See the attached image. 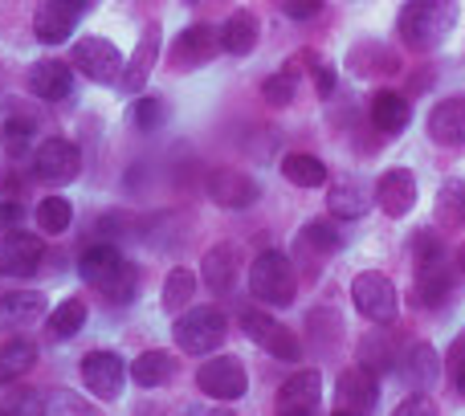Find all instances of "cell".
I'll return each instance as SVG.
<instances>
[{
    "mask_svg": "<svg viewBox=\"0 0 465 416\" xmlns=\"http://www.w3.org/2000/svg\"><path fill=\"white\" fill-rule=\"evenodd\" d=\"M82 384L98 396V401H119L127 388V363L114 352H90L82 360Z\"/></svg>",
    "mask_w": 465,
    "mask_h": 416,
    "instance_id": "obj_12",
    "label": "cell"
},
{
    "mask_svg": "<svg viewBox=\"0 0 465 416\" xmlns=\"http://www.w3.org/2000/svg\"><path fill=\"white\" fill-rule=\"evenodd\" d=\"M221 49H225L229 57H245L253 54L257 37H262V21H257V13H249V8H237V13L225 16V25H221Z\"/></svg>",
    "mask_w": 465,
    "mask_h": 416,
    "instance_id": "obj_28",
    "label": "cell"
},
{
    "mask_svg": "<svg viewBox=\"0 0 465 416\" xmlns=\"http://www.w3.org/2000/svg\"><path fill=\"white\" fill-rule=\"evenodd\" d=\"M33 147H37V119L13 103L8 106V123H5V155L16 163L25 155H33Z\"/></svg>",
    "mask_w": 465,
    "mask_h": 416,
    "instance_id": "obj_29",
    "label": "cell"
},
{
    "mask_svg": "<svg viewBox=\"0 0 465 416\" xmlns=\"http://www.w3.org/2000/svg\"><path fill=\"white\" fill-rule=\"evenodd\" d=\"M241 331H245L262 352H270L273 360H286V363L302 360V343H298V335L290 327H282L278 319H270L265 311H241Z\"/></svg>",
    "mask_w": 465,
    "mask_h": 416,
    "instance_id": "obj_8",
    "label": "cell"
},
{
    "mask_svg": "<svg viewBox=\"0 0 465 416\" xmlns=\"http://www.w3.org/2000/svg\"><path fill=\"white\" fill-rule=\"evenodd\" d=\"M127 119H131V127L135 131H160L163 123H168V103H163V98H139L135 94Z\"/></svg>",
    "mask_w": 465,
    "mask_h": 416,
    "instance_id": "obj_40",
    "label": "cell"
},
{
    "mask_svg": "<svg viewBox=\"0 0 465 416\" xmlns=\"http://www.w3.org/2000/svg\"><path fill=\"white\" fill-rule=\"evenodd\" d=\"M339 249H343V233L335 229V221H306L294 237V253L302 257V265L311 273L319 270V265H327Z\"/></svg>",
    "mask_w": 465,
    "mask_h": 416,
    "instance_id": "obj_16",
    "label": "cell"
},
{
    "mask_svg": "<svg viewBox=\"0 0 465 416\" xmlns=\"http://www.w3.org/2000/svg\"><path fill=\"white\" fill-rule=\"evenodd\" d=\"M123 262H127V257H123V249L114 245V241H98V245H90V249H82L78 253V278L86 282V286L103 290Z\"/></svg>",
    "mask_w": 465,
    "mask_h": 416,
    "instance_id": "obj_26",
    "label": "cell"
},
{
    "mask_svg": "<svg viewBox=\"0 0 465 416\" xmlns=\"http://www.w3.org/2000/svg\"><path fill=\"white\" fill-rule=\"evenodd\" d=\"M139 286H143V270H139L135 262H123L119 270L111 273V282H106V286H103V294H106V302H114V306H127V302H135Z\"/></svg>",
    "mask_w": 465,
    "mask_h": 416,
    "instance_id": "obj_38",
    "label": "cell"
},
{
    "mask_svg": "<svg viewBox=\"0 0 465 416\" xmlns=\"http://www.w3.org/2000/svg\"><path fill=\"white\" fill-rule=\"evenodd\" d=\"M458 265H461V270H465V245H461V253H458Z\"/></svg>",
    "mask_w": 465,
    "mask_h": 416,
    "instance_id": "obj_50",
    "label": "cell"
},
{
    "mask_svg": "<svg viewBox=\"0 0 465 416\" xmlns=\"http://www.w3.org/2000/svg\"><path fill=\"white\" fill-rule=\"evenodd\" d=\"M420 184H417V172L412 168H388L384 176L376 180V204L384 208V216H409L417 208Z\"/></svg>",
    "mask_w": 465,
    "mask_h": 416,
    "instance_id": "obj_18",
    "label": "cell"
},
{
    "mask_svg": "<svg viewBox=\"0 0 465 416\" xmlns=\"http://www.w3.org/2000/svg\"><path fill=\"white\" fill-rule=\"evenodd\" d=\"M193 294H196V273L188 270V265H176V270L163 278L160 302H163V311H168V314H180V311H188V306H193Z\"/></svg>",
    "mask_w": 465,
    "mask_h": 416,
    "instance_id": "obj_36",
    "label": "cell"
},
{
    "mask_svg": "<svg viewBox=\"0 0 465 416\" xmlns=\"http://www.w3.org/2000/svg\"><path fill=\"white\" fill-rule=\"evenodd\" d=\"M282 176L294 188H322L327 184V163L311 152H286L282 155Z\"/></svg>",
    "mask_w": 465,
    "mask_h": 416,
    "instance_id": "obj_32",
    "label": "cell"
},
{
    "mask_svg": "<svg viewBox=\"0 0 465 416\" xmlns=\"http://www.w3.org/2000/svg\"><path fill=\"white\" fill-rule=\"evenodd\" d=\"M74 221V204L65 201V196H45V201L37 204V229L45 233V237H62L65 229H70Z\"/></svg>",
    "mask_w": 465,
    "mask_h": 416,
    "instance_id": "obj_39",
    "label": "cell"
},
{
    "mask_svg": "<svg viewBox=\"0 0 465 416\" xmlns=\"http://www.w3.org/2000/svg\"><path fill=\"white\" fill-rule=\"evenodd\" d=\"M396 371L412 388H433L437 376H441V360H437V352L429 343H409L401 352V360H396Z\"/></svg>",
    "mask_w": 465,
    "mask_h": 416,
    "instance_id": "obj_27",
    "label": "cell"
},
{
    "mask_svg": "<svg viewBox=\"0 0 465 416\" xmlns=\"http://www.w3.org/2000/svg\"><path fill=\"white\" fill-rule=\"evenodd\" d=\"M45 416H103L90 401L78 392H49L45 396Z\"/></svg>",
    "mask_w": 465,
    "mask_h": 416,
    "instance_id": "obj_43",
    "label": "cell"
},
{
    "mask_svg": "<svg viewBox=\"0 0 465 416\" xmlns=\"http://www.w3.org/2000/svg\"><path fill=\"white\" fill-rule=\"evenodd\" d=\"M184 5H201V0H184Z\"/></svg>",
    "mask_w": 465,
    "mask_h": 416,
    "instance_id": "obj_54",
    "label": "cell"
},
{
    "mask_svg": "<svg viewBox=\"0 0 465 416\" xmlns=\"http://www.w3.org/2000/svg\"><path fill=\"white\" fill-rule=\"evenodd\" d=\"M322 404V380L314 368L298 371V376H290L286 384L278 388V396H273V409L278 416H314Z\"/></svg>",
    "mask_w": 465,
    "mask_h": 416,
    "instance_id": "obj_17",
    "label": "cell"
},
{
    "mask_svg": "<svg viewBox=\"0 0 465 416\" xmlns=\"http://www.w3.org/2000/svg\"><path fill=\"white\" fill-rule=\"evenodd\" d=\"M33 172H37V180H49V184H70L82 172V152L62 135L41 139L33 147Z\"/></svg>",
    "mask_w": 465,
    "mask_h": 416,
    "instance_id": "obj_11",
    "label": "cell"
},
{
    "mask_svg": "<svg viewBox=\"0 0 465 416\" xmlns=\"http://www.w3.org/2000/svg\"><path fill=\"white\" fill-rule=\"evenodd\" d=\"M196 388L221 404L241 401V396L249 392V371H245V363L232 360V355H213V360H204L201 371H196Z\"/></svg>",
    "mask_w": 465,
    "mask_h": 416,
    "instance_id": "obj_7",
    "label": "cell"
},
{
    "mask_svg": "<svg viewBox=\"0 0 465 416\" xmlns=\"http://www.w3.org/2000/svg\"><path fill=\"white\" fill-rule=\"evenodd\" d=\"M249 290H253V298L265 306H290L298 298V278H294L290 257L282 253V249L257 253L253 265H249Z\"/></svg>",
    "mask_w": 465,
    "mask_h": 416,
    "instance_id": "obj_2",
    "label": "cell"
},
{
    "mask_svg": "<svg viewBox=\"0 0 465 416\" xmlns=\"http://www.w3.org/2000/svg\"><path fill=\"white\" fill-rule=\"evenodd\" d=\"M0 90H5V70H0Z\"/></svg>",
    "mask_w": 465,
    "mask_h": 416,
    "instance_id": "obj_52",
    "label": "cell"
},
{
    "mask_svg": "<svg viewBox=\"0 0 465 416\" xmlns=\"http://www.w3.org/2000/svg\"><path fill=\"white\" fill-rule=\"evenodd\" d=\"M437 221L441 224H465V180H450L437 196Z\"/></svg>",
    "mask_w": 465,
    "mask_h": 416,
    "instance_id": "obj_41",
    "label": "cell"
},
{
    "mask_svg": "<svg viewBox=\"0 0 465 416\" xmlns=\"http://www.w3.org/2000/svg\"><path fill=\"white\" fill-rule=\"evenodd\" d=\"M412 123V106L404 94H396V90H380L376 98H371V127H376V135L384 139H396L404 135Z\"/></svg>",
    "mask_w": 465,
    "mask_h": 416,
    "instance_id": "obj_24",
    "label": "cell"
},
{
    "mask_svg": "<svg viewBox=\"0 0 465 416\" xmlns=\"http://www.w3.org/2000/svg\"><path fill=\"white\" fill-rule=\"evenodd\" d=\"M98 0H41L37 13H33V37L41 45H62L74 37L78 21L94 8Z\"/></svg>",
    "mask_w": 465,
    "mask_h": 416,
    "instance_id": "obj_5",
    "label": "cell"
},
{
    "mask_svg": "<svg viewBox=\"0 0 465 416\" xmlns=\"http://www.w3.org/2000/svg\"><path fill=\"white\" fill-rule=\"evenodd\" d=\"M347 70L360 74V78H371V74H392L396 70V57L388 54L380 41H363L347 54Z\"/></svg>",
    "mask_w": 465,
    "mask_h": 416,
    "instance_id": "obj_35",
    "label": "cell"
},
{
    "mask_svg": "<svg viewBox=\"0 0 465 416\" xmlns=\"http://www.w3.org/2000/svg\"><path fill=\"white\" fill-rule=\"evenodd\" d=\"M458 290V273L450 270L445 257H429V262H417V286H412V302L425 306V311H441L445 302Z\"/></svg>",
    "mask_w": 465,
    "mask_h": 416,
    "instance_id": "obj_13",
    "label": "cell"
},
{
    "mask_svg": "<svg viewBox=\"0 0 465 416\" xmlns=\"http://www.w3.org/2000/svg\"><path fill=\"white\" fill-rule=\"evenodd\" d=\"M45 262V241L41 233H5L0 237V278H33Z\"/></svg>",
    "mask_w": 465,
    "mask_h": 416,
    "instance_id": "obj_9",
    "label": "cell"
},
{
    "mask_svg": "<svg viewBox=\"0 0 465 416\" xmlns=\"http://www.w3.org/2000/svg\"><path fill=\"white\" fill-rule=\"evenodd\" d=\"M371 204H376V193L355 176H347V180H339L335 188H327V213L335 216V221H360V216L371 213Z\"/></svg>",
    "mask_w": 465,
    "mask_h": 416,
    "instance_id": "obj_22",
    "label": "cell"
},
{
    "mask_svg": "<svg viewBox=\"0 0 465 416\" xmlns=\"http://www.w3.org/2000/svg\"><path fill=\"white\" fill-rule=\"evenodd\" d=\"M392 416H437V404L429 401L425 392H412L409 401L396 404V412H392Z\"/></svg>",
    "mask_w": 465,
    "mask_h": 416,
    "instance_id": "obj_46",
    "label": "cell"
},
{
    "mask_svg": "<svg viewBox=\"0 0 465 416\" xmlns=\"http://www.w3.org/2000/svg\"><path fill=\"white\" fill-rule=\"evenodd\" d=\"M278 8L290 21H311V16L322 13V0H278Z\"/></svg>",
    "mask_w": 465,
    "mask_h": 416,
    "instance_id": "obj_45",
    "label": "cell"
},
{
    "mask_svg": "<svg viewBox=\"0 0 465 416\" xmlns=\"http://www.w3.org/2000/svg\"><path fill=\"white\" fill-rule=\"evenodd\" d=\"M33 363H37V343L25 335L8 339V343L0 347V384H13V380L29 376Z\"/></svg>",
    "mask_w": 465,
    "mask_h": 416,
    "instance_id": "obj_33",
    "label": "cell"
},
{
    "mask_svg": "<svg viewBox=\"0 0 465 416\" xmlns=\"http://www.w3.org/2000/svg\"><path fill=\"white\" fill-rule=\"evenodd\" d=\"M461 5L458 0H409L396 16V33L412 54H433L450 41V33L458 29Z\"/></svg>",
    "mask_w": 465,
    "mask_h": 416,
    "instance_id": "obj_1",
    "label": "cell"
},
{
    "mask_svg": "<svg viewBox=\"0 0 465 416\" xmlns=\"http://www.w3.org/2000/svg\"><path fill=\"white\" fill-rule=\"evenodd\" d=\"M396 347H401V339L392 335V322H388L384 331H371V335L360 339V363L380 376V371L396 368V360H401V352H396Z\"/></svg>",
    "mask_w": 465,
    "mask_h": 416,
    "instance_id": "obj_30",
    "label": "cell"
},
{
    "mask_svg": "<svg viewBox=\"0 0 465 416\" xmlns=\"http://www.w3.org/2000/svg\"><path fill=\"white\" fill-rule=\"evenodd\" d=\"M209 416H232L229 409H217V412H209Z\"/></svg>",
    "mask_w": 465,
    "mask_h": 416,
    "instance_id": "obj_51",
    "label": "cell"
},
{
    "mask_svg": "<svg viewBox=\"0 0 465 416\" xmlns=\"http://www.w3.org/2000/svg\"><path fill=\"white\" fill-rule=\"evenodd\" d=\"M21 224H25L21 201H13V196H8V201H0V237H5V233H16Z\"/></svg>",
    "mask_w": 465,
    "mask_h": 416,
    "instance_id": "obj_47",
    "label": "cell"
},
{
    "mask_svg": "<svg viewBox=\"0 0 465 416\" xmlns=\"http://www.w3.org/2000/svg\"><path fill=\"white\" fill-rule=\"evenodd\" d=\"M425 131H429V139L441 147H465V94L441 98V103L429 111Z\"/></svg>",
    "mask_w": 465,
    "mask_h": 416,
    "instance_id": "obj_20",
    "label": "cell"
},
{
    "mask_svg": "<svg viewBox=\"0 0 465 416\" xmlns=\"http://www.w3.org/2000/svg\"><path fill=\"white\" fill-rule=\"evenodd\" d=\"M45 319V294L41 290H8L0 294V331H21Z\"/></svg>",
    "mask_w": 465,
    "mask_h": 416,
    "instance_id": "obj_23",
    "label": "cell"
},
{
    "mask_svg": "<svg viewBox=\"0 0 465 416\" xmlns=\"http://www.w3.org/2000/svg\"><path fill=\"white\" fill-rule=\"evenodd\" d=\"M180 416H196V412H193V409H188V412H180Z\"/></svg>",
    "mask_w": 465,
    "mask_h": 416,
    "instance_id": "obj_53",
    "label": "cell"
},
{
    "mask_svg": "<svg viewBox=\"0 0 465 416\" xmlns=\"http://www.w3.org/2000/svg\"><path fill=\"white\" fill-rule=\"evenodd\" d=\"M217 49H221V33H217V25H209V21H196V25H188L184 33H180L176 41H172V70H201V65H209L213 57H217Z\"/></svg>",
    "mask_w": 465,
    "mask_h": 416,
    "instance_id": "obj_10",
    "label": "cell"
},
{
    "mask_svg": "<svg viewBox=\"0 0 465 416\" xmlns=\"http://www.w3.org/2000/svg\"><path fill=\"white\" fill-rule=\"evenodd\" d=\"M86 319H90V306L82 302V298H65V302H57L54 311H49L45 335L49 339H74L82 327H86Z\"/></svg>",
    "mask_w": 465,
    "mask_h": 416,
    "instance_id": "obj_34",
    "label": "cell"
},
{
    "mask_svg": "<svg viewBox=\"0 0 465 416\" xmlns=\"http://www.w3.org/2000/svg\"><path fill=\"white\" fill-rule=\"evenodd\" d=\"M376 401H380V384H376V371H368L363 363L347 368L335 384V404L339 412L347 416H371L376 412Z\"/></svg>",
    "mask_w": 465,
    "mask_h": 416,
    "instance_id": "obj_14",
    "label": "cell"
},
{
    "mask_svg": "<svg viewBox=\"0 0 465 416\" xmlns=\"http://www.w3.org/2000/svg\"><path fill=\"white\" fill-rule=\"evenodd\" d=\"M204 193H209L213 204L241 213V208L257 204L262 188H257V180L249 176V172H241V168H217V172H209V180H204Z\"/></svg>",
    "mask_w": 465,
    "mask_h": 416,
    "instance_id": "obj_15",
    "label": "cell"
},
{
    "mask_svg": "<svg viewBox=\"0 0 465 416\" xmlns=\"http://www.w3.org/2000/svg\"><path fill=\"white\" fill-rule=\"evenodd\" d=\"M306 65H311V78H314V90H319V98H331L335 94V70L322 62H314V54H306Z\"/></svg>",
    "mask_w": 465,
    "mask_h": 416,
    "instance_id": "obj_44",
    "label": "cell"
},
{
    "mask_svg": "<svg viewBox=\"0 0 465 416\" xmlns=\"http://www.w3.org/2000/svg\"><path fill=\"white\" fill-rule=\"evenodd\" d=\"M160 41H163L160 25H147L135 54L127 57V65H123V74H119V94L135 98L139 90L147 86V78H152V70H155V57H160Z\"/></svg>",
    "mask_w": 465,
    "mask_h": 416,
    "instance_id": "obj_19",
    "label": "cell"
},
{
    "mask_svg": "<svg viewBox=\"0 0 465 416\" xmlns=\"http://www.w3.org/2000/svg\"><path fill=\"white\" fill-rule=\"evenodd\" d=\"M298 70H302V54H298V62H290L286 70L270 74V78L262 82V98H265V106L282 111V106L294 103V94H298Z\"/></svg>",
    "mask_w": 465,
    "mask_h": 416,
    "instance_id": "obj_37",
    "label": "cell"
},
{
    "mask_svg": "<svg viewBox=\"0 0 465 416\" xmlns=\"http://www.w3.org/2000/svg\"><path fill=\"white\" fill-rule=\"evenodd\" d=\"M127 376L139 388H163L176 380V355L172 352H143L135 363L127 368Z\"/></svg>",
    "mask_w": 465,
    "mask_h": 416,
    "instance_id": "obj_31",
    "label": "cell"
},
{
    "mask_svg": "<svg viewBox=\"0 0 465 416\" xmlns=\"http://www.w3.org/2000/svg\"><path fill=\"white\" fill-rule=\"evenodd\" d=\"M453 384H458V392L465 396V360L458 363V376H453Z\"/></svg>",
    "mask_w": 465,
    "mask_h": 416,
    "instance_id": "obj_49",
    "label": "cell"
},
{
    "mask_svg": "<svg viewBox=\"0 0 465 416\" xmlns=\"http://www.w3.org/2000/svg\"><path fill=\"white\" fill-rule=\"evenodd\" d=\"M70 57H74V70H78L82 78L98 82V86H119V74H123V65H127L119 45L106 37H78Z\"/></svg>",
    "mask_w": 465,
    "mask_h": 416,
    "instance_id": "obj_6",
    "label": "cell"
},
{
    "mask_svg": "<svg viewBox=\"0 0 465 416\" xmlns=\"http://www.w3.org/2000/svg\"><path fill=\"white\" fill-rule=\"evenodd\" d=\"M0 416H45V396L37 388H13L0 401Z\"/></svg>",
    "mask_w": 465,
    "mask_h": 416,
    "instance_id": "obj_42",
    "label": "cell"
},
{
    "mask_svg": "<svg viewBox=\"0 0 465 416\" xmlns=\"http://www.w3.org/2000/svg\"><path fill=\"white\" fill-rule=\"evenodd\" d=\"M237 270H241V257H237V245H232V241L213 245L201 262V278L213 294H229V290L237 286Z\"/></svg>",
    "mask_w": 465,
    "mask_h": 416,
    "instance_id": "obj_25",
    "label": "cell"
},
{
    "mask_svg": "<svg viewBox=\"0 0 465 416\" xmlns=\"http://www.w3.org/2000/svg\"><path fill=\"white\" fill-rule=\"evenodd\" d=\"M412 249H417V262H429V257H441L445 249H441V241H437V233H429V229H420L417 237H412Z\"/></svg>",
    "mask_w": 465,
    "mask_h": 416,
    "instance_id": "obj_48",
    "label": "cell"
},
{
    "mask_svg": "<svg viewBox=\"0 0 465 416\" xmlns=\"http://www.w3.org/2000/svg\"><path fill=\"white\" fill-rule=\"evenodd\" d=\"M339 416H347V412H339Z\"/></svg>",
    "mask_w": 465,
    "mask_h": 416,
    "instance_id": "obj_55",
    "label": "cell"
},
{
    "mask_svg": "<svg viewBox=\"0 0 465 416\" xmlns=\"http://www.w3.org/2000/svg\"><path fill=\"white\" fill-rule=\"evenodd\" d=\"M229 335V319L217 306H188L180 311V319L172 322V339H176L180 352L188 355H209L225 343Z\"/></svg>",
    "mask_w": 465,
    "mask_h": 416,
    "instance_id": "obj_3",
    "label": "cell"
},
{
    "mask_svg": "<svg viewBox=\"0 0 465 416\" xmlns=\"http://www.w3.org/2000/svg\"><path fill=\"white\" fill-rule=\"evenodd\" d=\"M25 86H29L33 98L41 103H62V98L74 94V65L65 62H37L25 74Z\"/></svg>",
    "mask_w": 465,
    "mask_h": 416,
    "instance_id": "obj_21",
    "label": "cell"
},
{
    "mask_svg": "<svg viewBox=\"0 0 465 416\" xmlns=\"http://www.w3.org/2000/svg\"><path fill=\"white\" fill-rule=\"evenodd\" d=\"M351 302H355V311H360V319L376 322V327H388V322H396V311H401V298H396L392 278H388V273H380V270L355 273Z\"/></svg>",
    "mask_w": 465,
    "mask_h": 416,
    "instance_id": "obj_4",
    "label": "cell"
}]
</instances>
